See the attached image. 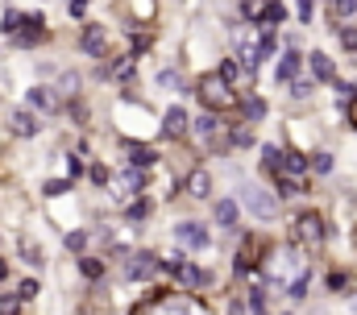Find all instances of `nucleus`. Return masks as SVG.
Listing matches in <instances>:
<instances>
[{"mask_svg": "<svg viewBox=\"0 0 357 315\" xmlns=\"http://www.w3.org/2000/svg\"><path fill=\"white\" fill-rule=\"evenodd\" d=\"M241 204H245L258 220H275V216H279V195L266 191V187H258V183H245V187H241Z\"/></svg>", "mask_w": 357, "mask_h": 315, "instance_id": "f257e3e1", "label": "nucleus"}, {"mask_svg": "<svg viewBox=\"0 0 357 315\" xmlns=\"http://www.w3.org/2000/svg\"><path fill=\"white\" fill-rule=\"evenodd\" d=\"M200 96H204V104H208L212 112L237 104V96L229 91V79H225V75H208V79H200Z\"/></svg>", "mask_w": 357, "mask_h": 315, "instance_id": "f03ea898", "label": "nucleus"}, {"mask_svg": "<svg viewBox=\"0 0 357 315\" xmlns=\"http://www.w3.org/2000/svg\"><path fill=\"white\" fill-rule=\"evenodd\" d=\"M162 266H166V270H171V274H175V278H179L183 287H191V291L208 287V274H204L200 266H191L187 258H171V262H162Z\"/></svg>", "mask_w": 357, "mask_h": 315, "instance_id": "7ed1b4c3", "label": "nucleus"}, {"mask_svg": "<svg viewBox=\"0 0 357 315\" xmlns=\"http://www.w3.org/2000/svg\"><path fill=\"white\" fill-rule=\"evenodd\" d=\"M295 241H299V245H320V241H324V220H320L316 212H304V216L295 220Z\"/></svg>", "mask_w": 357, "mask_h": 315, "instance_id": "20e7f679", "label": "nucleus"}, {"mask_svg": "<svg viewBox=\"0 0 357 315\" xmlns=\"http://www.w3.org/2000/svg\"><path fill=\"white\" fill-rule=\"evenodd\" d=\"M79 50H83L87 58H100V54L108 50V33H104V25H83V33H79Z\"/></svg>", "mask_w": 357, "mask_h": 315, "instance_id": "39448f33", "label": "nucleus"}, {"mask_svg": "<svg viewBox=\"0 0 357 315\" xmlns=\"http://www.w3.org/2000/svg\"><path fill=\"white\" fill-rule=\"evenodd\" d=\"M175 241H183V245H191V249H204V245H208V228L195 224V220H183V224H175Z\"/></svg>", "mask_w": 357, "mask_h": 315, "instance_id": "423d86ee", "label": "nucleus"}, {"mask_svg": "<svg viewBox=\"0 0 357 315\" xmlns=\"http://www.w3.org/2000/svg\"><path fill=\"white\" fill-rule=\"evenodd\" d=\"M42 37H46V25H42V17H25V25L12 33V42H17V46H37Z\"/></svg>", "mask_w": 357, "mask_h": 315, "instance_id": "0eeeda50", "label": "nucleus"}, {"mask_svg": "<svg viewBox=\"0 0 357 315\" xmlns=\"http://www.w3.org/2000/svg\"><path fill=\"white\" fill-rule=\"evenodd\" d=\"M162 270V262H158V253H133V266H129V278H150V274H158Z\"/></svg>", "mask_w": 357, "mask_h": 315, "instance_id": "6e6552de", "label": "nucleus"}, {"mask_svg": "<svg viewBox=\"0 0 357 315\" xmlns=\"http://www.w3.org/2000/svg\"><path fill=\"white\" fill-rule=\"evenodd\" d=\"M125 154H129V162H133L137 170H150V166L158 162V154H154L150 145H137V141H125Z\"/></svg>", "mask_w": 357, "mask_h": 315, "instance_id": "1a4fd4ad", "label": "nucleus"}, {"mask_svg": "<svg viewBox=\"0 0 357 315\" xmlns=\"http://www.w3.org/2000/svg\"><path fill=\"white\" fill-rule=\"evenodd\" d=\"M183 187H187V195H195V199H208V195H212V174H208V170H191Z\"/></svg>", "mask_w": 357, "mask_h": 315, "instance_id": "9d476101", "label": "nucleus"}, {"mask_svg": "<svg viewBox=\"0 0 357 315\" xmlns=\"http://www.w3.org/2000/svg\"><path fill=\"white\" fill-rule=\"evenodd\" d=\"M212 220H216L220 228H233V224H237V204H233V199H216V204H212Z\"/></svg>", "mask_w": 357, "mask_h": 315, "instance_id": "9b49d317", "label": "nucleus"}, {"mask_svg": "<svg viewBox=\"0 0 357 315\" xmlns=\"http://www.w3.org/2000/svg\"><path fill=\"white\" fill-rule=\"evenodd\" d=\"M299 62H304V58H299L295 50H291V54H283V62L275 66V79H279V83H291V79L299 75Z\"/></svg>", "mask_w": 357, "mask_h": 315, "instance_id": "f8f14e48", "label": "nucleus"}, {"mask_svg": "<svg viewBox=\"0 0 357 315\" xmlns=\"http://www.w3.org/2000/svg\"><path fill=\"white\" fill-rule=\"evenodd\" d=\"M162 133H166V137H183V133H187V112H183V108H171L166 120H162Z\"/></svg>", "mask_w": 357, "mask_h": 315, "instance_id": "ddd939ff", "label": "nucleus"}, {"mask_svg": "<svg viewBox=\"0 0 357 315\" xmlns=\"http://www.w3.org/2000/svg\"><path fill=\"white\" fill-rule=\"evenodd\" d=\"M29 104L54 112V108H58V91H54V87H33V91H29Z\"/></svg>", "mask_w": 357, "mask_h": 315, "instance_id": "4468645a", "label": "nucleus"}, {"mask_svg": "<svg viewBox=\"0 0 357 315\" xmlns=\"http://www.w3.org/2000/svg\"><path fill=\"white\" fill-rule=\"evenodd\" d=\"M308 166H312V162H308L299 150H283V174H295V179H299Z\"/></svg>", "mask_w": 357, "mask_h": 315, "instance_id": "2eb2a0df", "label": "nucleus"}, {"mask_svg": "<svg viewBox=\"0 0 357 315\" xmlns=\"http://www.w3.org/2000/svg\"><path fill=\"white\" fill-rule=\"evenodd\" d=\"M312 75H316L320 83H333V79H337V71H333V58H329V54H312Z\"/></svg>", "mask_w": 357, "mask_h": 315, "instance_id": "dca6fc26", "label": "nucleus"}, {"mask_svg": "<svg viewBox=\"0 0 357 315\" xmlns=\"http://www.w3.org/2000/svg\"><path fill=\"white\" fill-rule=\"evenodd\" d=\"M283 21H287V8H283L279 0H266V8H262V25L275 29V25H283Z\"/></svg>", "mask_w": 357, "mask_h": 315, "instance_id": "f3484780", "label": "nucleus"}, {"mask_svg": "<svg viewBox=\"0 0 357 315\" xmlns=\"http://www.w3.org/2000/svg\"><path fill=\"white\" fill-rule=\"evenodd\" d=\"M12 133H17V137H33V133H37V120L21 108V112H12Z\"/></svg>", "mask_w": 357, "mask_h": 315, "instance_id": "a211bd4d", "label": "nucleus"}, {"mask_svg": "<svg viewBox=\"0 0 357 315\" xmlns=\"http://www.w3.org/2000/svg\"><path fill=\"white\" fill-rule=\"evenodd\" d=\"M262 166L270 174H283V150L279 145H262Z\"/></svg>", "mask_w": 357, "mask_h": 315, "instance_id": "6ab92c4d", "label": "nucleus"}, {"mask_svg": "<svg viewBox=\"0 0 357 315\" xmlns=\"http://www.w3.org/2000/svg\"><path fill=\"white\" fill-rule=\"evenodd\" d=\"M21 258H25L29 266H42V262H46V253H42V249H37L29 237H21Z\"/></svg>", "mask_w": 357, "mask_h": 315, "instance_id": "aec40b11", "label": "nucleus"}, {"mask_svg": "<svg viewBox=\"0 0 357 315\" xmlns=\"http://www.w3.org/2000/svg\"><path fill=\"white\" fill-rule=\"evenodd\" d=\"M216 129H220V116H216V112H208V116L195 120V133H200V137H212Z\"/></svg>", "mask_w": 357, "mask_h": 315, "instance_id": "412c9836", "label": "nucleus"}, {"mask_svg": "<svg viewBox=\"0 0 357 315\" xmlns=\"http://www.w3.org/2000/svg\"><path fill=\"white\" fill-rule=\"evenodd\" d=\"M275 179H279V191H275V195H299V191H304L295 174H275Z\"/></svg>", "mask_w": 357, "mask_h": 315, "instance_id": "4be33fe9", "label": "nucleus"}, {"mask_svg": "<svg viewBox=\"0 0 357 315\" xmlns=\"http://www.w3.org/2000/svg\"><path fill=\"white\" fill-rule=\"evenodd\" d=\"M21 25H25V17H21V12H17V8H4V25H0V29H4V33H8V37H12V33H17V29H21Z\"/></svg>", "mask_w": 357, "mask_h": 315, "instance_id": "5701e85b", "label": "nucleus"}, {"mask_svg": "<svg viewBox=\"0 0 357 315\" xmlns=\"http://www.w3.org/2000/svg\"><path fill=\"white\" fill-rule=\"evenodd\" d=\"M241 108H245V116H250V120H262V116H266V104H262L258 96H250V100H241Z\"/></svg>", "mask_w": 357, "mask_h": 315, "instance_id": "b1692460", "label": "nucleus"}, {"mask_svg": "<svg viewBox=\"0 0 357 315\" xmlns=\"http://www.w3.org/2000/svg\"><path fill=\"white\" fill-rule=\"evenodd\" d=\"M275 46H279V37H275V29H266V33H262V42H258V54H262V58H270V54H275Z\"/></svg>", "mask_w": 357, "mask_h": 315, "instance_id": "393cba45", "label": "nucleus"}, {"mask_svg": "<svg viewBox=\"0 0 357 315\" xmlns=\"http://www.w3.org/2000/svg\"><path fill=\"white\" fill-rule=\"evenodd\" d=\"M42 191H46V195H67V191H71V183H67V179H50Z\"/></svg>", "mask_w": 357, "mask_h": 315, "instance_id": "a878e982", "label": "nucleus"}, {"mask_svg": "<svg viewBox=\"0 0 357 315\" xmlns=\"http://www.w3.org/2000/svg\"><path fill=\"white\" fill-rule=\"evenodd\" d=\"M125 216H129V220L137 224V220H146V216H150V204H146V199H137V204H133V208H129Z\"/></svg>", "mask_w": 357, "mask_h": 315, "instance_id": "bb28decb", "label": "nucleus"}, {"mask_svg": "<svg viewBox=\"0 0 357 315\" xmlns=\"http://www.w3.org/2000/svg\"><path fill=\"white\" fill-rule=\"evenodd\" d=\"M79 270H83L87 278H100V274H104V266H100L96 258H83V262H79Z\"/></svg>", "mask_w": 357, "mask_h": 315, "instance_id": "cd10ccee", "label": "nucleus"}, {"mask_svg": "<svg viewBox=\"0 0 357 315\" xmlns=\"http://www.w3.org/2000/svg\"><path fill=\"white\" fill-rule=\"evenodd\" d=\"M250 307H254V315H266V299H262V287H254V291H250Z\"/></svg>", "mask_w": 357, "mask_h": 315, "instance_id": "c85d7f7f", "label": "nucleus"}, {"mask_svg": "<svg viewBox=\"0 0 357 315\" xmlns=\"http://www.w3.org/2000/svg\"><path fill=\"white\" fill-rule=\"evenodd\" d=\"M0 315H21V299L4 295V299H0Z\"/></svg>", "mask_w": 357, "mask_h": 315, "instance_id": "c756f323", "label": "nucleus"}, {"mask_svg": "<svg viewBox=\"0 0 357 315\" xmlns=\"http://www.w3.org/2000/svg\"><path fill=\"white\" fill-rule=\"evenodd\" d=\"M220 75H225L229 83H237V79H241V62H233V58H229V62L220 66Z\"/></svg>", "mask_w": 357, "mask_h": 315, "instance_id": "7c9ffc66", "label": "nucleus"}, {"mask_svg": "<svg viewBox=\"0 0 357 315\" xmlns=\"http://www.w3.org/2000/svg\"><path fill=\"white\" fill-rule=\"evenodd\" d=\"M308 282H312V274H299V278L291 282V295H295V299H304V295H308Z\"/></svg>", "mask_w": 357, "mask_h": 315, "instance_id": "2f4dec72", "label": "nucleus"}, {"mask_svg": "<svg viewBox=\"0 0 357 315\" xmlns=\"http://www.w3.org/2000/svg\"><path fill=\"white\" fill-rule=\"evenodd\" d=\"M37 291H42V287H37V282H33V278H25V282H21V287H17V299H33V295H37Z\"/></svg>", "mask_w": 357, "mask_h": 315, "instance_id": "473e14b6", "label": "nucleus"}, {"mask_svg": "<svg viewBox=\"0 0 357 315\" xmlns=\"http://www.w3.org/2000/svg\"><path fill=\"white\" fill-rule=\"evenodd\" d=\"M295 12H299V21H304V25H312V12H316V4H312V0H299V4H295Z\"/></svg>", "mask_w": 357, "mask_h": 315, "instance_id": "72a5a7b5", "label": "nucleus"}, {"mask_svg": "<svg viewBox=\"0 0 357 315\" xmlns=\"http://www.w3.org/2000/svg\"><path fill=\"white\" fill-rule=\"evenodd\" d=\"M333 8H337V17H354V12H357V0H333Z\"/></svg>", "mask_w": 357, "mask_h": 315, "instance_id": "f704fd0d", "label": "nucleus"}, {"mask_svg": "<svg viewBox=\"0 0 357 315\" xmlns=\"http://www.w3.org/2000/svg\"><path fill=\"white\" fill-rule=\"evenodd\" d=\"M312 166H316L320 174H329V170H333V154H316V162H312Z\"/></svg>", "mask_w": 357, "mask_h": 315, "instance_id": "c9c22d12", "label": "nucleus"}, {"mask_svg": "<svg viewBox=\"0 0 357 315\" xmlns=\"http://www.w3.org/2000/svg\"><path fill=\"white\" fill-rule=\"evenodd\" d=\"M141 183H146V174H141V170H129V174H125V187H129V191H137Z\"/></svg>", "mask_w": 357, "mask_h": 315, "instance_id": "e433bc0d", "label": "nucleus"}, {"mask_svg": "<svg viewBox=\"0 0 357 315\" xmlns=\"http://www.w3.org/2000/svg\"><path fill=\"white\" fill-rule=\"evenodd\" d=\"M83 241H87L83 233H71V237H67V249H71V253H83Z\"/></svg>", "mask_w": 357, "mask_h": 315, "instance_id": "4c0bfd02", "label": "nucleus"}, {"mask_svg": "<svg viewBox=\"0 0 357 315\" xmlns=\"http://www.w3.org/2000/svg\"><path fill=\"white\" fill-rule=\"evenodd\" d=\"M233 141H237V145H254V133H250V129H233Z\"/></svg>", "mask_w": 357, "mask_h": 315, "instance_id": "58836bf2", "label": "nucleus"}, {"mask_svg": "<svg viewBox=\"0 0 357 315\" xmlns=\"http://www.w3.org/2000/svg\"><path fill=\"white\" fill-rule=\"evenodd\" d=\"M341 46H349V50H357V29H341Z\"/></svg>", "mask_w": 357, "mask_h": 315, "instance_id": "ea45409f", "label": "nucleus"}, {"mask_svg": "<svg viewBox=\"0 0 357 315\" xmlns=\"http://www.w3.org/2000/svg\"><path fill=\"white\" fill-rule=\"evenodd\" d=\"M329 287H333V291H345V287H349V278H345V274H329Z\"/></svg>", "mask_w": 357, "mask_h": 315, "instance_id": "a19ab883", "label": "nucleus"}, {"mask_svg": "<svg viewBox=\"0 0 357 315\" xmlns=\"http://www.w3.org/2000/svg\"><path fill=\"white\" fill-rule=\"evenodd\" d=\"M291 96H295V100H304V96H312V83H295V87H291Z\"/></svg>", "mask_w": 357, "mask_h": 315, "instance_id": "79ce46f5", "label": "nucleus"}, {"mask_svg": "<svg viewBox=\"0 0 357 315\" xmlns=\"http://www.w3.org/2000/svg\"><path fill=\"white\" fill-rule=\"evenodd\" d=\"M92 183H108V170L104 166H92Z\"/></svg>", "mask_w": 357, "mask_h": 315, "instance_id": "37998d69", "label": "nucleus"}, {"mask_svg": "<svg viewBox=\"0 0 357 315\" xmlns=\"http://www.w3.org/2000/svg\"><path fill=\"white\" fill-rule=\"evenodd\" d=\"M87 12V0H71V17H83Z\"/></svg>", "mask_w": 357, "mask_h": 315, "instance_id": "c03bdc74", "label": "nucleus"}, {"mask_svg": "<svg viewBox=\"0 0 357 315\" xmlns=\"http://www.w3.org/2000/svg\"><path fill=\"white\" fill-rule=\"evenodd\" d=\"M349 120H354V129H357V96L349 100Z\"/></svg>", "mask_w": 357, "mask_h": 315, "instance_id": "a18cd8bd", "label": "nucleus"}, {"mask_svg": "<svg viewBox=\"0 0 357 315\" xmlns=\"http://www.w3.org/2000/svg\"><path fill=\"white\" fill-rule=\"evenodd\" d=\"M4 278H8V262L0 258V282H4Z\"/></svg>", "mask_w": 357, "mask_h": 315, "instance_id": "49530a36", "label": "nucleus"}, {"mask_svg": "<svg viewBox=\"0 0 357 315\" xmlns=\"http://www.w3.org/2000/svg\"><path fill=\"white\" fill-rule=\"evenodd\" d=\"M229 315H241V303H233V312H229Z\"/></svg>", "mask_w": 357, "mask_h": 315, "instance_id": "de8ad7c7", "label": "nucleus"}]
</instances>
